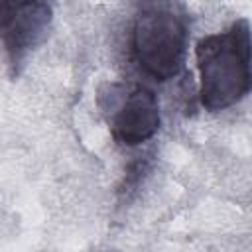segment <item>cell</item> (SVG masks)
<instances>
[{
    "label": "cell",
    "instance_id": "cell-1",
    "mask_svg": "<svg viewBox=\"0 0 252 252\" xmlns=\"http://www.w3.org/2000/svg\"><path fill=\"white\" fill-rule=\"evenodd\" d=\"M195 57L201 77L199 96L207 110H224L252 91V30L246 20L203 37Z\"/></svg>",
    "mask_w": 252,
    "mask_h": 252
},
{
    "label": "cell",
    "instance_id": "cell-2",
    "mask_svg": "<svg viewBox=\"0 0 252 252\" xmlns=\"http://www.w3.org/2000/svg\"><path fill=\"white\" fill-rule=\"evenodd\" d=\"M187 37L189 24L183 6L142 4L132 28V55L144 75L163 83L181 71Z\"/></svg>",
    "mask_w": 252,
    "mask_h": 252
},
{
    "label": "cell",
    "instance_id": "cell-3",
    "mask_svg": "<svg viewBox=\"0 0 252 252\" xmlns=\"http://www.w3.org/2000/svg\"><path fill=\"white\" fill-rule=\"evenodd\" d=\"M49 22L51 6L45 2L2 4V41L14 71H18L26 55L43 39Z\"/></svg>",
    "mask_w": 252,
    "mask_h": 252
},
{
    "label": "cell",
    "instance_id": "cell-4",
    "mask_svg": "<svg viewBox=\"0 0 252 252\" xmlns=\"http://www.w3.org/2000/svg\"><path fill=\"white\" fill-rule=\"evenodd\" d=\"M110 134L122 146H140L159 130L158 96L148 87H134L110 104Z\"/></svg>",
    "mask_w": 252,
    "mask_h": 252
}]
</instances>
